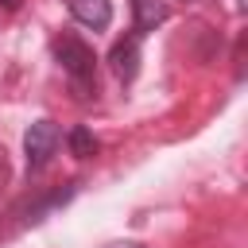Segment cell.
I'll return each instance as SVG.
<instances>
[{
	"mask_svg": "<svg viewBox=\"0 0 248 248\" xmlns=\"http://www.w3.org/2000/svg\"><path fill=\"white\" fill-rule=\"evenodd\" d=\"M50 46H54L58 66L74 78V85H78V89H89V85H93V70H97L93 46H89V43H81L78 35H58Z\"/></svg>",
	"mask_w": 248,
	"mask_h": 248,
	"instance_id": "6da1fadb",
	"label": "cell"
},
{
	"mask_svg": "<svg viewBox=\"0 0 248 248\" xmlns=\"http://www.w3.org/2000/svg\"><path fill=\"white\" fill-rule=\"evenodd\" d=\"M23 151H27V167H46L50 155L58 151V124L54 120H35L23 132Z\"/></svg>",
	"mask_w": 248,
	"mask_h": 248,
	"instance_id": "7a4b0ae2",
	"label": "cell"
},
{
	"mask_svg": "<svg viewBox=\"0 0 248 248\" xmlns=\"http://www.w3.org/2000/svg\"><path fill=\"white\" fill-rule=\"evenodd\" d=\"M108 66H112V74H116L120 81H132V78L140 74V39L128 35V39L112 43V50H108Z\"/></svg>",
	"mask_w": 248,
	"mask_h": 248,
	"instance_id": "3957f363",
	"label": "cell"
},
{
	"mask_svg": "<svg viewBox=\"0 0 248 248\" xmlns=\"http://www.w3.org/2000/svg\"><path fill=\"white\" fill-rule=\"evenodd\" d=\"M70 16L81 23V27H93V31H105L112 23V4L108 0H66Z\"/></svg>",
	"mask_w": 248,
	"mask_h": 248,
	"instance_id": "277c9868",
	"label": "cell"
},
{
	"mask_svg": "<svg viewBox=\"0 0 248 248\" xmlns=\"http://www.w3.org/2000/svg\"><path fill=\"white\" fill-rule=\"evenodd\" d=\"M132 12H136V39L147 35V31H155V27L170 16L163 0H132Z\"/></svg>",
	"mask_w": 248,
	"mask_h": 248,
	"instance_id": "5b68a950",
	"label": "cell"
},
{
	"mask_svg": "<svg viewBox=\"0 0 248 248\" xmlns=\"http://www.w3.org/2000/svg\"><path fill=\"white\" fill-rule=\"evenodd\" d=\"M70 151H74L78 159H89V155H97V140H93V132L78 124V128L70 132Z\"/></svg>",
	"mask_w": 248,
	"mask_h": 248,
	"instance_id": "8992f818",
	"label": "cell"
},
{
	"mask_svg": "<svg viewBox=\"0 0 248 248\" xmlns=\"http://www.w3.org/2000/svg\"><path fill=\"white\" fill-rule=\"evenodd\" d=\"M8 174H12V170H8V155H4V151H0V186H4V182H8Z\"/></svg>",
	"mask_w": 248,
	"mask_h": 248,
	"instance_id": "52a82bcc",
	"label": "cell"
},
{
	"mask_svg": "<svg viewBox=\"0 0 248 248\" xmlns=\"http://www.w3.org/2000/svg\"><path fill=\"white\" fill-rule=\"evenodd\" d=\"M105 248H143V244H136V240H112V244H105Z\"/></svg>",
	"mask_w": 248,
	"mask_h": 248,
	"instance_id": "ba28073f",
	"label": "cell"
},
{
	"mask_svg": "<svg viewBox=\"0 0 248 248\" xmlns=\"http://www.w3.org/2000/svg\"><path fill=\"white\" fill-rule=\"evenodd\" d=\"M0 4H4L8 12H16V8H19V0H0Z\"/></svg>",
	"mask_w": 248,
	"mask_h": 248,
	"instance_id": "9c48e42d",
	"label": "cell"
},
{
	"mask_svg": "<svg viewBox=\"0 0 248 248\" xmlns=\"http://www.w3.org/2000/svg\"><path fill=\"white\" fill-rule=\"evenodd\" d=\"M190 4H198V0H190Z\"/></svg>",
	"mask_w": 248,
	"mask_h": 248,
	"instance_id": "30bf717a",
	"label": "cell"
}]
</instances>
